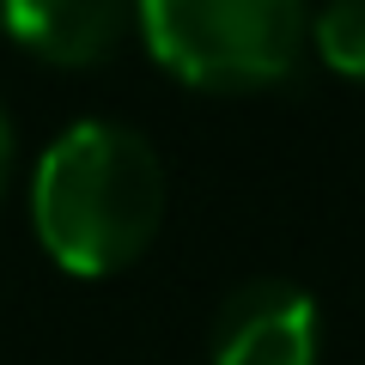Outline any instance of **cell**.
I'll return each mask as SVG.
<instances>
[{
  "label": "cell",
  "mask_w": 365,
  "mask_h": 365,
  "mask_svg": "<svg viewBox=\"0 0 365 365\" xmlns=\"http://www.w3.org/2000/svg\"><path fill=\"white\" fill-rule=\"evenodd\" d=\"M6 165H13V122L0 110V182H6Z\"/></svg>",
  "instance_id": "8992f818"
},
{
  "label": "cell",
  "mask_w": 365,
  "mask_h": 365,
  "mask_svg": "<svg viewBox=\"0 0 365 365\" xmlns=\"http://www.w3.org/2000/svg\"><path fill=\"white\" fill-rule=\"evenodd\" d=\"M165 220V165L122 122H73L31 177L37 244L79 280L122 274L146 256Z\"/></svg>",
  "instance_id": "6da1fadb"
},
{
  "label": "cell",
  "mask_w": 365,
  "mask_h": 365,
  "mask_svg": "<svg viewBox=\"0 0 365 365\" xmlns=\"http://www.w3.org/2000/svg\"><path fill=\"white\" fill-rule=\"evenodd\" d=\"M311 49L323 55L329 73L365 79V0H329L311 19Z\"/></svg>",
  "instance_id": "5b68a950"
},
{
  "label": "cell",
  "mask_w": 365,
  "mask_h": 365,
  "mask_svg": "<svg viewBox=\"0 0 365 365\" xmlns=\"http://www.w3.org/2000/svg\"><path fill=\"white\" fill-rule=\"evenodd\" d=\"M323 317L292 280H250L213 317V365H317Z\"/></svg>",
  "instance_id": "3957f363"
},
{
  "label": "cell",
  "mask_w": 365,
  "mask_h": 365,
  "mask_svg": "<svg viewBox=\"0 0 365 365\" xmlns=\"http://www.w3.org/2000/svg\"><path fill=\"white\" fill-rule=\"evenodd\" d=\"M134 31L170 79L195 91H262L311 43L304 0H134Z\"/></svg>",
  "instance_id": "7a4b0ae2"
},
{
  "label": "cell",
  "mask_w": 365,
  "mask_h": 365,
  "mask_svg": "<svg viewBox=\"0 0 365 365\" xmlns=\"http://www.w3.org/2000/svg\"><path fill=\"white\" fill-rule=\"evenodd\" d=\"M0 25L31 61L98 67L128 43L134 0H0Z\"/></svg>",
  "instance_id": "277c9868"
}]
</instances>
